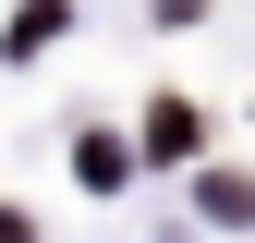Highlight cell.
Masks as SVG:
<instances>
[{
  "instance_id": "6da1fadb",
  "label": "cell",
  "mask_w": 255,
  "mask_h": 243,
  "mask_svg": "<svg viewBox=\"0 0 255 243\" xmlns=\"http://www.w3.org/2000/svg\"><path fill=\"white\" fill-rule=\"evenodd\" d=\"M195 146H207V110L195 98H158L146 110V158H195Z\"/></svg>"
},
{
  "instance_id": "3957f363",
  "label": "cell",
  "mask_w": 255,
  "mask_h": 243,
  "mask_svg": "<svg viewBox=\"0 0 255 243\" xmlns=\"http://www.w3.org/2000/svg\"><path fill=\"white\" fill-rule=\"evenodd\" d=\"M0 243H24V219H12V207H0Z\"/></svg>"
},
{
  "instance_id": "7a4b0ae2",
  "label": "cell",
  "mask_w": 255,
  "mask_h": 243,
  "mask_svg": "<svg viewBox=\"0 0 255 243\" xmlns=\"http://www.w3.org/2000/svg\"><path fill=\"white\" fill-rule=\"evenodd\" d=\"M207 219H219V231L255 219V182H243V170H207Z\"/></svg>"
}]
</instances>
